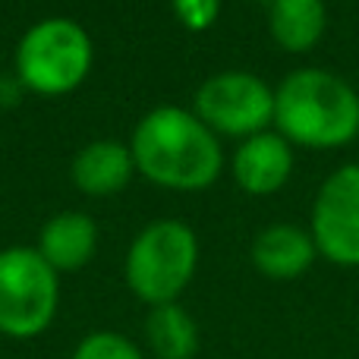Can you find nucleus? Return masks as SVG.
Returning a JSON list of instances; mask_svg holds the SVG:
<instances>
[{"instance_id": "f257e3e1", "label": "nucleus", "mask_w": 359, "mask_h": 359, "mask_svg": "<svg viewBox=\"0 0 359 359\" xmlns=\"http://www.w3.org/2000/svg\"><path fill=\"white\" fill-rule=\"evenodd\" d=\"M130 151L139 174L168 189H205L224 164L217 136L183 107H155L145 114Z\"/></svg>"}, {"instance_id": "f03ea898", "label": "nucleus", "mask_w": 359, "mask_h": 359, "mask_svg": "<svg viewBox=\"0 0 359 359\" xmlns=\"http://www.w3.org/2000/svg\"><path fill=\"white\" fill-rule=\"evenodd\" d=\"M274 126L303 149H341L359 136V95L328 69H299L274 92Z\"/></svg>"}, {"instance_id": "7ed1b4c3", "label": "nucleus", "mask_w": 359, "mask_h": 359, "mask_svg": "<svg viewBox=\"0 0 359 359\" xmlns=\"http://www.w3.org/2000/svg\"><path fill=\"white\" fill-rule=\"evenodd\" d=\"M198 262V243L183 221H155L133 240L126 255V284L142 303L164 306L192 280Z\"/></svg>"}, {"instance_id": "20e7f679", "label": "nucleus", "mask_w": 359, "mask_h": 359, "mask_svg": "<svg viewBox=\"0 0 359 359\" xmlns=\"http://www.w3.org/2000/svg\"><path fill=\"white\" fill-rule=\"evenodd\" d=\"M92 67V41L73 19L32 25L16 48V73L38 95H67Z\"/></svg>"}, {"instance_id": "39448f33", "label": "nucleus", "mask_w": 359, "mask_h": 359, "mask_svg": "<svg viewBox=\"0 0 359 359\" xmlns=\"http://www.w3.org/2000/svg\"><path fill=\"white\" fill-rule=\"evenodd\" d=\"M57 297V271L38 249L13 246L0 252V334H41L54 322Z\"/></svg>"}, {"instance_id": "423d86ee", "label": "nucleus", "mask_w": 359, "mask_h": 359, "mask_svg": "<svg viewBox=\"0 0 359 359\" xmlns=\"http://www.w3.org/2000/svg\"><path fill=\"white\" fill-rule=\"evenodd\" d=\"M196 117L211 133L259 136L274 123V92L252 73L211 76L196 92Z\"/></svg>"}, {"instance_id": "0eeeda50", "label": "nucleus", "mask_w": 359, "mask_h": 359, "mask_svg": "<svg viewBox=\"0 0 359 359\" xmlns=\"http://www.w3.org/2000/svg\"><path fill=\"white\" fill-rule=\"evenodd\" d=\"M312 243L334 265H359V164L334 170L312 205Z\"/></svg>"}, {"instance_id": "6e6552de", "label": "nucleus", "mask_w": 359, "mask_h": 359, "mask_svg": "<svg viewBox=\"0 0 359 359\" xmlns=\"http://www.w3.org/2000/svg\"><path fill=\"white\" fill-rule=\"evenodd\" d=\"M293 151L280 133L249 136L233 155V177L249 196H271L290 180Z\"/></svg>"}, {"instance_id": "1a4fd4ad", "label": "nucleus", "mask_w": 359, "mask_h": 359, "mask_svg": "<svg viewBox=\"0 0 359 359\" xmlns=\"http://www.w3.org/2000/svg\"><path fill=\"white\" fill-rule=\"evenodd\" d=\"M98 246V227L86 211H60L41 227L38 252L54 271H79Z\"/></svg>"}, {"instance_id": "9d476101", "label": "nucleus", "mask_w": 359, "mask_h": 359, "mask_svg": "<svg viewBox=\"0 0 359 359\" xmlns=\"http://www.w3.org/2000/svg\"><path fill=\"white\" fill-rule=\"evenodd\" d=\"M316 243L312 233L293 227V224H271L265 227L252 243V265L265 278L274 280H293L309 271L316 259Z\"/></svg>"}, {"instance_id": "9b49d317", "label": "nucleus", "mask_w": 359, "mask_h": 359, "mask_svg": "<svg viewBox=\"0 0 359 359\" xmlns=\"http://www.w3.org/2000/svg\"><path fill=\"white\" fill-rule=\"evenodd\" d=\"M133 174H136L133 151L123 142H114V139L88 142L73 158V170H69L73 183L86 196H114L130 183Z\"/></svg>"}, {"instance_id": "f8f14e48", "label": "nucleus", "mask_w": 359, "mask_h": 359, "mask_svg": "<svg viewBox=\"0 0 359 359\" xmlns=\"http://www.w3.org/2000/svg\"><path fill=\"white\" fill-rule=\"evenodd\" d=\"M328 22L322 0H271L268 25L274 41L290 54H303L318 44Z\"/></svg>"}, {"instance_id": "ddd939ff", "label": "nucleus", "mask_w": 359, "mask_h": 359, "mask_svg": "<svg viewBox=\"0 0 359 359\" xmlns=\"http://www.w3.org/2000/svg\"><path fill=\"white\" fill-rule=\"evenodd\" d=\"M145 337L158 359H192L198 350L196 322L177 303L151 306L149 318H145Z\"/></svg>"}, {"instance_id": "4468645a", "label": "nucleus", "mask_w": 359, "mask_h": 359, "mask_svg": "<svg viewBox=\"0 0 359 359\" xmlns=\"http://www.w3.org/2000/svg\"><path fill=\"white\" fill-rule=\"evenodd\" d=\"M73 359H145L142 350L133 341H126L123 334H114V331H95L86 341L76 347Z\"/></svg>"}, {"instance_id": "2eb2a0df", "label": "nucleus", "mask_w": 359, "mask_h": 359, "mask_svg": "<svg viewBox=\"0 0 359 359\" xmlns=\"http://www.w3.org/2000/svg\"><path fill=\"white\" fill-rule=\"evenodd\" d=\"M177 16L183 19L186 29H208L217 19V10H221V0H174Z\"/></svg>"}]
</instances>
